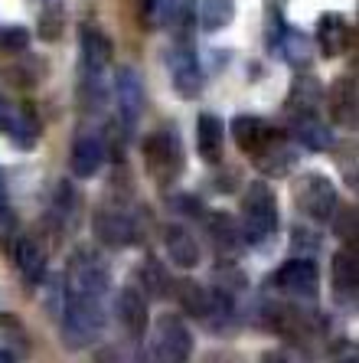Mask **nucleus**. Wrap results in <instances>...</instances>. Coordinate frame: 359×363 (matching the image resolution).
<instances>
[{"instance_id": "6ab92c4d", "label": "nucleus", "mask_w": 359, "mask_h": 363, "mask_svg": "<svg viewBox=\"0 0 359 363\" xmlns=\"http://www.w3.org/2000/svg\"><path fill=\"white\" fill-rule=\"evenodd\" d=\"M291 138L310 151H326L334 144V131L317 115H291Z\"/></svg>"}, {"instance_id": "f3484780", "label": "nucleus", "mask_w": 359, "mask_h": 363, "mask_svg": "<svg viewBox=\"0 0 359 363\" xmlns=\"http://www.w3.org/2000/svg\"><path fill=\"white\" fill-rule=\"evenodd\" d=\"M164 249H167L170 262L176 269H196L200 265V242L193 239L190 229L176 226V223L164 229Z\"/></svg>"}, {"instance_id": "2f4dec72", "label": "nucleus", "mask_w": 359, "mask_h": 363, "mask_svg": "<svg viewBox=\"0 0 359 363\" xmlns=\"http://www.w3.org/2000/svg\"><path fill=\"white\" fill-rule=\"evenodd\" d=\"M17 239H20L17 213L10 210V200H0V249H4V252H13Z\"/></svg>"}, {"instance_id": "412c9836", "label": "nucleus", "mask_w": 359, "mask_h": 363, "mask_svg": "<svg viewBox=\"0 0 359 363\" xmlns=\"http://www.w3.org/2000/svg\"><path fill=\"white\" fill-rule=\"evenodd\" d=\"M251 161L258 164L261 174H271V177H281V174H287V170L294 167V161H297V151H294L291 144L284 141L281 135L275 138V141L268 144L265 151H258Z\"/></svg>"}, {"instance_id": "aec40b11", "label": "nucleus", "mask_w": 359, "mask_h": 363, "mask_svg": "<svg viewBox=\"0 0 359 363\" xmlns=\"http://www.w3.org/2000/svg\"><path fill=\"white\" fill-rule=\"evenodd\" d=\"M222 135H226L222 121H219L216 115L203 111L200 121H196V147H200V157L206 164L222 161Z\"/></svg>"}, {"instance_id": "7c9ffc66", "label": "nucleus", "mask_w": 359, "mask_h": 363, "mask_svg": "<svg viewBox=\"0 0 359 363\" xmlns=\"http://www.w3.org/2000/svg\"><path fill=\"white\" fill-rule=\"evenodd\" d=\"M7 135L13 138L20 147H33L36 138H40V121H36L30 111H17V118H13V125H10Z\"/></svg>"}, {"instance_id": "bb28decb", "label": "nucleus", "mask_w": 359, "mask_h": 363, "mask_svg": "<svg viewBox=\"0 0 359 363\" xmlns=\"http://www.w3.org/2000/svg\"><path fill=\"white\" fill-rule=\"evenodd\" d=\"M330 269H334V288H336V295H340L343 301L356 295V281H359L356 255H353V252H336Z\"/></svg>"}, {"instance_id": "39448f33", "label": "nucleus", "mask_w": 359, "mask_h": 363, "mask_svg": "<svg viewBox=\"0 0 359 363\" xmlns=\"http://www.w3.org/2000/svg\"><path fill=\"white\" fill-rule=\"evenodd\" d=\"M144 167L157 184H173L183 174V144L176 128H160L144 141Z\"/></svg>"}, {"instance_id": "1a4fd4ad", "label": "nucleus", "mask_w": 359, "mask_h": 363, "mask_svg": "<svg viewBox=\"0 0 359 363\" xmlns=\"http://www.w3.org/2000/svg\"><path fill=\"white\" fill-rule=\"evenodd\" d=\"M167 66L173 72V85L180 95L193 99L203 92V69L190 43H173V50L167 52Z\"/></svg>"}, {"instance_id": "ea45409f", "label": "nucleus", "mask_w": 359, "mask_h": 363, "mask_svg": "<svg viewBox=\"0 0 359 363\" xmlns=\"http://www.w3.org/2000/svg\"><path fill=\"white\" fill-rule=\"evenodd\" d=\"M343 363H356V360H343Z\"/></svg>"}, {"instance_id": "f03ea898", "label": "nucleus", "mask_w": 359, "mask_h": 363, "mask_svg": "<svg viewBox=\"0 0 359 363\" xmlns=\"http://www.w3.org/2000/svg\"><path fill=\"white\" fill-rule=\"evenodd\" d=\"M111 72V40L95 26L82 30V95L98 108L108 92Z\"/></svg>"}, {"instance_id": "423d86ee", "label": "nucleus", "mask_w": 359, "mask_h": 363, "mask_svg": "<svg viewBox=\"0 0 359 363\" xmlns=\"http://www.w3.org/2000/svg\"><path fill=\"white\" fill-rule=\"evenodd\" d=\"M294 203L297 210L314 223H326L336 210V186L324 174H304L294 184Z\"/></svg>"}, {"instance_id": "393cba45", "label": "nucleus", "mask_w": 359, "mask_h": 363, "mask_svg": "<svg viewBox=\"0 0 359 363\" xmlns=\"http://www.w3.org/2000/svg\"><path fill=\"white\" fill-rule=\"evenodd\" d=\"M176 298L183 304V311L193 314V318L206 321L209 311H212V291L203 288L200 281H176Z\"/></svg>"}, {"instance_id": "cd10ccee", "label": "nucleus", "mask_w": 359, "mask_h": 363, "mask_svg": "<svg viewBox=\"0 0 359 363\" xmlns=\"http://www.w3.org/2000/svg\"><path fill=\"white\" fill-rule=\"evenodd\" d=\"M141 295L144 298H167V291L173 288V281H170L167 269L157 262V259H147V262L141 265Z\"/></svg>"}, {"instance_id": "a211bd4d", "label": "nucleus", "mask_w": 359, "mask_h": 363, "mask_svg": "<svg viewBox=\"0 0 359 363\" xmlns=\"http://www.w3.org/2000/svg\"><path fill=\"white\" fill-rule=\"evenodd\" d=\"M209 236H212V245H216V252L232 262L239 249H242V226L229 216V213H216V216H209Z\"/></svg>"}, {"instance_id": "b1692460", "label": "nucleus", "mask_w": 359, "mask_h": 363, "mask_svg": "<svg viewBox=\"0 0 359 363\" xmlns=\"http://www.w3.org/2000/svg\"><path fill=\"white\" fill-rule=\"evenodd\" d=\"M42 72H46V62L42 60H33V56H20V60L7 62L4 66V79L10 85H20V89H33V85L42 82Z\"/></svg>"}, {"instance_id": "4be33fe9", "label": "nucleus", "mask_w": 359, "mask_h": 363, "mask_svg": "<svg viewBox=\"0 0 359 363\" xmlns=\"http://www.w3.org/2000/svg\"><path fill=\"white\" fill-rule=\"evenodd\" d=\"M317 40H320V52L324 56H340L350 46V23L340 13H324L317 26Z\"/></svg>"}, {"instance_id": "4468645a", "label": "nucleus", "mask_w": 359, "mask_h": 363, "mask_svg": "<svg viewBox=\"0 0 359 363\" xmlns=\"http://www.w3.org/2000/svg\"><path fill=\"white\" fill-rule=\"evenodd\" d=\"M232 138H235V144H239L245 154L255 157V154L265 151L268 144L275 141L278 131L268 125L265 118H258V115H239V118L232 121Z\"/></svg>"}, {"instance_id": "0eeeda50", "label": "nucleus", "mask_w": 359, "mask_h": 363, "mask_svg": "<svg viewBox=\"0 0 359 363\" xmlns=\"http://www.w3.org/2000/svg\"><path fill=\"white\" fill-rule=\"evenodd\" d=\"M115 108L121 115V125L131 131L137 121H141V111H144V85L141 76L134 72L131 66H121L115 72Z\"/></svg>"}, {"instance_id": "9b49d317", "label": "nucleus", "mask_w": 359, "mask_h": 363, "mask_svg": "<svg viewBox=\"0 0 359 363\" xmlns=\"http://www.w3.org/2000/svg\"><path fill=\"white\" fill-rule=\"evenodd\" d=\"M92 229H95V236H98V242H105L108 249H125V245L134 242V220L127 213L115 210V206L95 210Z\"/></svg>"}, {"instance_id": "f8f14e48", "label": "nucleus", "mask_w": 359, "mask_h": 363, "mask_svg": "<svg viewBox=\"0 0 359 363\" xmlns=\"http://www.w3.org/2000/svg\"><path fill=\"white\" fill-rule=\"evenodd\" d=\"M105 164V141L95 131H82L72 141V154H69V167L76 177H95Z\"/></svg>"}, {"instance_id": "c9c22d12", "label": "nucleus", "mask_w": 359, "mask_h": 363, "mask_svg": "<svg viewBox=\"0 0 359 363\" xmlns=\"http://www.w3.org/2000/svg\"><path fill=\"white\" fill-rule=\"evenodd\" d=\"M17 111L20 108H13L4 95H0V135H7L10 131V125H13V118H17Z\"/></svg>"}, {"instance_id": "f704fd0d", "label": "nucleus", "mask_w": 359, "mask_h": 363, "mask_svg": "<svg viewBox=\"0 0 359 363\" xmlns=\"http://www.w3.org/2000/svg\"><path fill=\"white\" fill-rule=\"evenodd\" d=\"M330 220L336 223V233H340L343 239H346V236H350V239L356 236V210H353V206H336Z\"/></svg>"}, {"instance_id": "c85d7f7f", "label": "nucleus", "mask_w": 359, "mask_h": 363, "mask_svg": "<svg viewBox=\"0 0 359 363\" xmlns=\"http://www.w3.org/2000/svg\"><path fill=\"white\" fill-rule=\"evenodd\" d=\"M235 17V0H203L200 4V20L206 30H222Z\"/></svg>"}, {"instance_id": "dca6fc26", "label": "nucleus", "mask_w": 359, "mask_h": 363, "mask_svg": "<svg viewBox=\"0 0 359 363\" xmlns=\"http://www.w3.org/2000/svg\"><path fill=\"white\" fill-rule=\"evenodd\" d=\"M10 255H13L20 275H23L26 281L40 285L42 275H46V245H42L36 236H20Z\"/></svg>"}, {"instance_id": "72a5a7b5", "label": "nucleus", "mask_w": 359, "mask_h": 363, "mask_svg": "<svg viewBox=\"0 0 359 363\" xmlns=\"http://www.w3.org/2000/svg\"><path fill=\"white\" fill-rule=\"evenodd\" d=\"M0 46L10 52H23L30 46V33L23 26H10V30H0Z\"/></svg>"}, {"instance_id": "4c0bfd02", "label": "nucleus", "mask_w": 359, "mask_h": 363, "mask_svg": "<svg viewBox=\"0 0 359 363\" xmlns=\"http://www.w3.org/2000/svg\"><path fill=\"white\" fill-rule=\"evenodd\" d=\"M261 363H287V360H284L281 354H265L261 357Z\"/></svg>"}, {"instance_id": "2eb2a0df", "label": "nucleus", "mask_w": 359, "mask_h": 363, "mask_svg": "<svg viewBox=\"0 0 359 363\" xmlns=\"http://www.w3.org/2000/svg\"><path fill=\"white\" fill-rule=\"evenodd\" d=\"M356 79L353 76H340L330 92H326V108H330V118L340 128H356Z\"/></svg>"}, {"instance_id": "a878e982", "label": "nucleus", "mask_w": 359, "mask_h": 363, "mask_svg": "<svg viewBox=\"0 0 359 363\" xmlns=\"http://www.w3.org/2000/svg\"><path fill=\"white\" fill-rule=\"evenodd\" d=\"M275 50L297 69H307L310 60H314V46H310V40L304 33H294V30H284Z\"/></svg>"}, {"instance_id": "473e14b6", "label": "nucleus", "mask_w": 359, "mask_h": 363, "mask_svg": "<svg viewBox=\"0 0 359 363\" xmlns=\"http://www.w3.org/2000/svg\"><path fill=\"white\" fill-rule=\"evenodd\" d=\"M36 30H40L42 40H50V43L59 40V33H62V7H56V4L46 7V13H42V20H40Z\"/></svg>"}, {"instance_id": "9d476101", "label": "nucleus", "mask_w": 359, "mask_h": 363, "mask_svg": "<svg viewBox=\"0 0 359 363\" xmlns=\"http://www.w3.org/2000/svg\"><path fill=\"white\" fill-rule=\"evenodd\" d=\"M275 285L294 298H314L320 285V272L310 259H291L275 272Z\"/></svg>"}, {"instance_id": "ddd939ff", "label": "nucleus", "mask_w": 359, "mask_h": 363, "mask_svg": "<svg viewBox=\"0 0 359 363\" xmlns=\"http://www.w3.org/2000/svg\"><path fill=\"white\" fill-rule=\"evenodd\" d=\"M115 311H118V321L121 328L131 334V337H144L147 330V298L141 295L137 285H125L118 291V301H115Z\"/></svg>"}, {"instance_id": "7ed1b4c3", "label": "nucleus", "mask_w": 359, "mask_h": 363, "mask_svg": "<svg viewBox=\"0 0 359 363\" xmlns=\"http://www.w3.org/2000/svg\"><path fill=\"white\" fill-rule=\"evenodd\" d=\"M242 239L251 245H261L268 239H275L278 229V203L275 194L265 180H255V184L245 190V210H242Z\"/></svg>"}, {"instance_id": "c756f323", "label": "nucleus", "mask_w": 359, "mask_h": 363, "mask_svg": "<svg viewBox=\"0 0 359 363\" xmlns=\"http://www.w3.org/2000/svg\"><path fill=\"white\" fill-rule=\"evenodd\" d=\"M170 30L176 43H190L193 30V0H170Z\"/></svg>"}, {"instance_id": "20e7f679", "label": "nucleus", "mask_w": 359, "mask_h": 363, "mask_svg": "<svg viewBox=\"0 0 359 363\" xmlns=\"http://www.w3.org/2000/svg\"><path fill=\"white\" fill-rule=\"evenodd\" d=\"M66 295H79V298H98L105 301L108 295V262L101 259L92 249H76L69 259L66 269Z\"/></svg>"}, {"instance_id": "58836bf2", "label": "nucleus", "mask_w": 359, "mask_h": 363, "mask_svg": "<svg viewBox=\"0 0 359 363\" xmlns=\"http://www.w3.org/2000/svg\"><path fill=\"white\" fill-rule=\"evenodd\" d=\"M0 363H17V357H13V350H0Z\"/></svg>"}, {"instance_id": "6e6552de", "label": "nucleus", "mask_w": 359, "mask_h": 363, "mask_svg": "<svg viewBox=\"0 0 359 363\" xmlns=\"http://www.w3.org/2000/svg\"><path fill=\"white\" fill-rule=\"evenodd\" d=\"M154 347L164 363H186L193 357V337L180 318H160Z\"/></svg>"}, {"instance_id": "e433bc0d", "label": "nucleus", "mask_w": 359, "mask_h": 363, "mask_svg": "<svg viewBox=\"0 0 359 363\" xmlns=\"http://www.w3.org/2000/svg\"><path fill=\"white\" fill-rule=\"evenodd\" d=\"M157 7H160V0H141V17L144 20H154V17H157Z\"/></svg>"}, {"instance_id": "f257e3e1", "label": "nucleus", "mask_w": 359, "mask_h": 363, "mask_svg": "<svg viewBox=\"0 0 359 363\" xmlns=\"http://www.w3.org/2000/svg\"><path fill=\"white\" fill-rule=\"evenodd\" d=\"M62 324V340L72 350L95 344L105 330V304L98 298H79V295H66V308L59 314Z\"/></svg>"}, {"instance_id": "5701e85b", "label": "nucleus", "mask_w": 359, "mask_h": 363, "mask_svg": "<svg viewBox=\"0 0 359 363\" xmlns=\"http://www.w3.org/2000/svg\"><path fill=\"white\" fill-rule=\"evenodd\" d=\"M324 105V89L317 85L314 76H297L287 99V111L291 115H317V108Z\"/></svg>"}]
</instances>
